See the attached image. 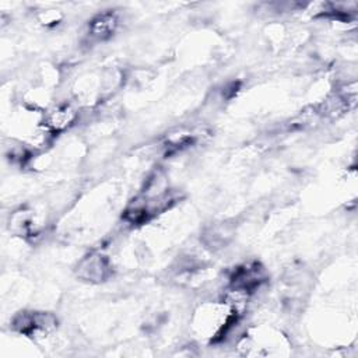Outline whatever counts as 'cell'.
I'll use <instances>...</instances> for the list:
<instances>
[{
  "mask_svg": "<svg viewBox=\"0 0 358 358\" xmlns=\"http://www.w3.org/2000/svg\"><path fill=\"white\" fill-rule=\"evenodd\" d=\"M13 326L25 336H45L56 327V317L46 312H21L14 317Z\"/></svg>",
  "mask_w": 358,
  "mask_h": 358,
  "instance_id": "6da1fadb",
  "label": "cell"
},
{
  "mask_svg": "<svg viewBox=\"0 0 358 358\" xmlns=\"http://www.w3.org/2000/svg\"><path fill=\"white\" fill-rule=\"evenodd\" d=\"M266 281V271L259 263H246L235 268L231 275V289L249 295Z\"/></svg>",
  "mask_w": 358,
  "mask_h": 358,
  "instance_id": "7a4b0ae2",
  "label": "cell"
},
{
  "mask_svg": "<svg viewBox=\"0 0 358 358\" xmlns=\"http://www.w3.org/2000/svg\"><path fill=\"white\" fill-rule=\"evenodd\" d=\"M110 273L112 270L108 259L99 253L85 256L77 266V275L90 282H102Z\"/></svg>",
  "mask_w": 358,
  "mask_h": 358,
  "instance_id": "3957f363",
  "label": "cell"
},
{
  "mask_svg": "<svg viewBox=\"0 0 358 358\" xmlns=\"http://www.w3.org/2000/svg\"><path fill=\"white\" fill-rule=\"evenodd\" d=\"M116 24H117V20H116V17L112 13L99 14L90 24L91 35H94V36H96L99 39H103V38L109 36L115 31Z\"/></svg>",
  "mask_w": 358,
  "mask_h": 358,
  "instance_id": "277c9868",
  "label": "cell"
},
{
  "mask_svg": "<svg viewBox=\"0 0 358 358\" xmlns=\"http://www.w3.org/2000/svg\"><path fill=\"white\" fill-rule=\"evenodd\" d=\"M74 119V112L70 106H59L53 112L49 113L48 124L53 129H63L70 124Z\"/></svg>",
  "mask_w": 358,
  "mask_h": 358,
  "instance_id": "5b68a950",
  "label": "cell"
},
{
  "mask_svg": "<svg viewBox=\"0 0 358 358\" xmlns=\"http://www.w3.org/2000/svg\"><path fill=\"white\" fill-rule=\"evenodd\" d=\"M229 238H231V234L224 227H213L204 234L206 245L213 249L224 246Z\"/></svg>",
  "mask_w": 358,
  "mask_h": 358,
  "instance_id": "8992f818",
  "label": "cell"
}]
</instances>
